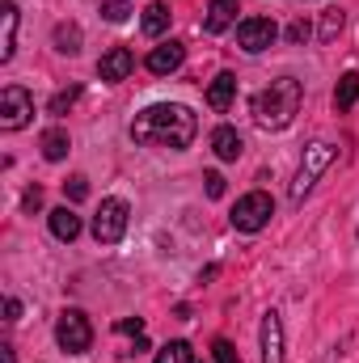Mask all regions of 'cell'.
<instances>
[{"label": "cell", "instance_id": "obj_1", "mask_svg": "<svg viewBox=\"0 0 359 363\" xmlns=\"http://www.w3.org/2000/svg\"><path fill=\"white\" fill-rule=\"evenodd\" d=\"M194 131H199V118H194V114H190V106H182V101L148 106V110H140V114H136V123H131V140H136V144L170 148V152L186 148V144L194 140Z\"/></svg>", "mask_w": 359, "mask_h": 363}, {"label": "cell", "instance_id": "obj_2", "mask_svg": "<svg viewBox=\"0 0 359 363\" xmlns=\"http://www.w3.org/2000/svg\"><path fill=\"white\" fill-rule=\"evenodd\" d=\"M300 101H304L300 81L296 77H279V81H270L267 89L254 97V123L263 131H283L300 114Z\"/></svg>", "mask_w": 359, "mask_h": 363}, {"label": "cell", "instance_id": "obj_3", "mask_svg": "<svg viewBox=\"0 0 359 363\" xmlns=\"http://www.w3.org/2000/svg\"><path fill=\"white\" fill-rule=\"evenodd\" d=\"M334 157H338V148L334 144H326V140H317V144H309L304 148V157H300V169H296V178H292V203H304V194L317 186V178L334 165Z\"/></svg>", "mask_w": 359, "mask_h": 363}, {"label": "cell", "instance_id": "obj_4", "mask_svg": "<svg viewBox=\"0 0 359 363\" xmlns=\"http://www.w3.org/2000/svg\"><path fill=\"white\" fill-rule=\"evenodd\" d=\"M270 216H275V203H270L267 190H250L245 199H237V207H233V228L237 233H263L270 224Z\"/></svg>", "mask_w": 359, "mask_h": 363}, {"label": "cell", "instance_id": "obj_5", "mask_svg": "<svg viewBox=\"0 0 359 363\" xmlns=\"http://www.w3.org/2000/svg\"><path fill=\"white\" fill-rule=\"evenodd\" d=\"M55 342H60L68 355H85V351L93 347L89 317H85L81 308H64V313H60V321H55Z\"/></svg>", "mask_w": 359, "mask_h": 363}, {"label": "cell", "instance_id": "obj_6", "mask_svg": "<svg viewBox=\"0 0 359 363\" xmlns=\"http://www.w3.org/2000/svg\"><path fill=\"white\" fill-rule=\"evenodd\" d=\"M127 216H131V207H127L123 199H101V207H97V216H93V237H97V245H118L123 233H127Z\"/></svg>", "mask_w": 359, "mask_h": 363}, {"label": "cell", "instance_id": "obj_7", "mask_svg": "<svg viewBox=\"0 0 359 363\" xmlns=\"http://www.w3.org/2000/svg\"><path fill=\"white\" fill-rule=\"evenodd\" d=\"M34 114V97L21 89V85H4L0 93V127L4 131H21Z\"/></svg>", "mask_w": 359, "mask_h": 363}, {"label": "cell", "instance_id": "obj_8", "mask_svg": "<svg viewBox=\"0 0 359 363\" xmlns=\"http://www.w3.org/2000/svg\"><path fill=\"white\" fill-rule=\"evenodd\" d=\"M275 38H279V26H275L270 17H245V21L237 26V47H241V51H250V55L267 51Z\"/></svg>", "mask_w": 359, "mask_h": 363}, {"label": "cell", "instance_id": "obj_9", "mask_svg": "<svg viewBox=\"0 0 359 363\" xmlns=\"http://www.w3.org/2000/svg\"><path fill=\"white\" fill-rule=\"evenodd\" d=\"M131 68H136V55H131L127 47H110V51L97 60V77H101L106 85L127 81V77H131Z\"/></svg>", "mask_w": 359, "mask_h": 363}, {"label": "cell", "instance_id": "obj_10", "mask_svg": "<svg viewBox=\"0 0 359 363\" xmlns=\"http://www.w3.org/2000/svg\"><path fill=\"white\" fill-rule=\"evenodd\" d=\"M144 64H148L153 77H170V72H178L182 64H186V47H182V43H161V47L148 51Z\"/></svg>", "mask_w": 359, "mask_h": 363}, {"label": "cell", "instance_id": "obj_11", "mask_svg": "<svg viewBox=\"0 0 359 363\" xmlns=\"http://www.w3.org/2000/svg\"><path fill=\"white\" fill-rule=\"evenodd\" d=\"M17 51V0H0V64Z\"/></svg>", "mask_w": 359, "mask_h": 363}, {"label": "cell", "instance_id": "obj_12", "mask_svg": "<svg viewBox=\"0 0 359 363\" xmlns=\"http://www.w3.org/2000/svg\"><path fill=\"white\" fill-rule=\"evenodd\" d=\"M263 363H283V321H279V313H263Z\"/></svg>", "mask_w": 359, "mask_h": 363}, {"label": "cell", "instance_id": "obj_13", "mask_svg": "<svg viewBox=\"0 0 359 363\" xmlns=\"http://www.w3.org/2000/svg\"><path fill=\"white\" fill-rule=\"evenodd\" d=\"M211 152H216L220 161H237V157L245 152L241 131H233V127H216V131H211Z\"/></svg>", "mask_w": 359, "mask_h": 363}, {"label": "cell", "instance_id": "obj_14", "mask_svg": "<svg viewBox=\"0 0 359 363\" xmlns=\"http://www.w3.org/2000/svg\"><path fill=\"white\" fill-rule=\"evenodd\" d=\"M233 21H237V0H211L207 17H203V30L207 34H224Z\"/></svg>", "mask_w": 359, "mask_h": 363}, {"label": "cell", "instance_id": "obj_15", "mask_svg": "<svg viewBox=\"0 0 359 363\" xmlns=\"http://www.w3.org/2000/svg\"><path fill=\"white\" fill-rule=\"evenodd\" d=\"M233 97H237V77H233V72H220V77L207 85V106H211L216 114H224V110L233 106Z\"/></svg>", "mask_w": 359, "mask_h": 363}, {"label": "cell", "instance_id": "obj_16", "mask_svg": "<svg viewBox=\"0 0 359 363\" xmlns=\"http://www.w3.org/2000/svg\"><path fill=\"white\" fill-rule=\"evenodd\" d=\"M47 224H51V237H55V241H77V237H81V216H77L72 207H55Z\"/></svg>", "mask_w": 359, "mask_h": 363}, {"label": "cell", "instance_id": "obj_17", "mask_svg": "<svg viewBox=\"0 0 359 363\" xmlns=\"http://www.w3.org/2000/svg\"><path fill=\"white\" fill-rule=\"evenodd\" d=\"M140 30H144L148 38H161V34L170 30V4H161V0H157V4H148V9H144V17H140Z\"/></svg>", "mask_w": 359, "mask_h": 363}, {"label": "cell", "instance_id": "obj_18", "mask_svg": "<svg viewBox=\"0 0 359 363\" xmlns=\"http://www.w3.org/2000/svg\"><path fill=\"white\" fill-rule=\"evenodd\" d=\"M38 148H43V157H47V161H64V157H68V148H72V140H68V131L51 127V131H43Z\"/></svg>", "mask_w": 359, "mask_h": 363}, {"label": "cell", "instance_id": "obj_19", "mask_svg": "<svg viewBox=\"0 0 359 363\" xmlns=\"http://www.w3.org/2000/svg\"><path fill=\"white\" fill-rule=\"evenodd\" d=\"M55 51H60V55H77V51H81V26L60 21V26H55Z\"/></svg>", "mask_w": 359, "mask_h": 363}, {"label": "cell", "instance_id": "obj_20", "mask_svg": "<svg viewBox=\"0 0 359 363\" xmlns=\"http://www.w3.org/2000/svg\"><path fill=\"white\" fill-rule=\"evenodd\" d=\"M359 101V72H347L343 81H338V89H334V106L338 110H351Z\"/></svg>", "mask_w": 359, "mask_h": 363}, {"label": "cell", "instance_id": "obj_21", "mask_svg": "<svg viewBox=\"0 0 359 363\" xmlns=\"http://www.w3.org/2000/svg\"><path fill=\"white\" fill-rule=\"evenodd\" d=\"M157 363H194V351H190V342H165L161 351H157Z\"/></svg>", "mask_w": 359, "mask_h": 363}, {"label": "cell", "instance_id": "obj_22", "mask_svg": "<svg viewBox=\"0 0 359 363\" xmlns=\"http://www.w3.org/2000/svg\"><path fill=\"white\" fill-rule=\"evenodd\" d=\"M343 21H347V17H343V9H326V13H321V30H317V34H321V43H334V38L343 34Z\"/></svg>", "mask_w": 359, "mask_h": 363}, {"label": "cell", "instance_id": "obj_23", "mask_svg": "<svg viewBox=\"0 0 359 363\" xmlns=\"http://www.w3.org/2000/svg\"><path fill=\"white\" fill-rule=\"evenodd\" d=\"M101 17L114 21V26L127 21V17H131V0H101Z\"/></svg>", "mask_w": 359, "mask_h": 363}, {"label": "cell", "instance_id": "obj_24", "mask_svg": "<svg viewBox=\"0 0 359 363\" xmlns=\"http://www.w3.org/2000/svg\"><path fill=\"white\" fill-rule=\"evenodd\" d=\"M77 97H81L77 85H72V89H64V93H55V97H51V114H55V118H60V114H68V110L77 106Z\"/></svg>", "mask_w": 359, "mask_h": 363}, {"label": "cell", "instance_id": "obj_25", "mask_svg": "<svg viewBox=\"0 0 359 363\" xmlns=\"http://www.w3.org/2000/svg\"><path fill=\"white\" fill-rule=\"evenodd\" d=\"M64 194H68L72 203H81V199H89V178H81V174H72V178L64 182Z\"/></svg>", "mask_w": 359, "mask_h": 363}, {"label": "cell", "instance_id": "obj_26", "mask_svg": "<svg viewBox=\"0 0 359 363\" xmlns=\"http://www.w3.org/2000/svg\"><path fill=\"white\" fill-rule=\"evenodd\" d=\"M211 355H216V363H241V355L233 351V342H228V338H216V347H211Z\"/></svg>", "mask_w": 359, "mask_h": 363}, {"label": "cell", "instance_id": "obj_27", "mask_svg": "<svg viewBox=\"0 0 359 363\" xmlns=\"http://www.w3.org/2000/svg\"><path fill=\"white\" fill-rule=\"evenodd\" d=\"M287 38H292V43H309V38H313V26H309L304 17H296V21L287 26Z\"/></svg>", "mask_w": 359, "mask_h": 363}, {"label": "cell", "instance_id": "obj_28", "mask_svg": "<svg viewBox=\"0 0 359 363\" xmlns=\"http://www.w3.org/2000/svg\"><path fill=\"white\" fill-rule=\"evenodd\" d=\"M21 207H26V211H38V207H43V186H30L26 199H21Z\"/></svg>", "mask_w": 359, "mask_h": 363}, {"label": "cell", "instance_id": "obj_29", "mask_svg": "<svg viewBox=\"0 0 359 363\" xmlns=\"http://www.w3.org/2000/svg\"><path fill=\"white\" fill-rule=\"evenodd\" d=\"M203 182H207V194H211V199L224 194V178H220V174H203Z\"/></svg>", "mask_w": 359, "mask_h": 363}, {"label": "cell", "instance_id": "obj_30", "mask_svg": "<svg viewBox=\"0 0 359 363\" xmlns=\"http://www.w3.org/2000/svg\"><path fill=\"white\" fill-rule=\"evenodd\" d=\"M114 330H118V334H136V338H140V334H144V321H140V317H136V321L127 317V321H118Z\"/></svg>", "mask_w": 359, "mask_h": 363}, {"label": "cell", "instance_id": "obj_31", "mask_svg": "<svg viewBox=\"0 0 359 363\" xmlns=\"http://www.w3.org/2000/svg\"><path fill=\"white\" fill-rule=\"evenodd\" d=\"M17 317H21V300L9 296V300H4V321H17Z\"/></svg>", "mask_w": 359, "mask_h": 363}, {"label": "cell", "instance_id": "obj_32", "mask_svg": "<svg viewBox=\"0 0 359 363\" xmlns=\"http://www.w3.org/2000/svg\"><path fill=\"white\" fill-rule=\"evenodd\" d=\"M0 363H17L13 359V347H0Z\"/></svg>", "mask_w": 359, "mask_h": 363}]
</instances>
